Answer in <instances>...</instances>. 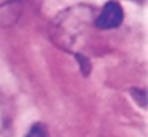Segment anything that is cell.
Instances as JSON below:
<instances>
[{
  "mask_svg": "<svg viewBox=\"0 0 148 137\" xmlns=\"http://www.w3.org/2000/svg\"><path fill=\"white\" fill-rule=\"evenodd\" d=\"M124 19V11H123L121 5L115 0H110L103 5L100 13L94 18V24L100 30H107V29H115Z\"/></svg>",
  "mask_w": 148,
  "mask_h": 137,
  "instance_id": "obj_1",
  "label": "cell"
},
{
  "mask_svg": "<svg viewBox=\"0 0 148 137\" xmlns=\"http://www.w3.org/2000/svg\"><path fill=\"white\" fill-rule=\"evenodd\" d=\"M23 11V0H0V27H10Z\"/></svg>",
  "mask_w": 148,
  "mask_h": 137,
  "instance_id": "obj_2",
  "label": "cell"
},
{
  "mask_svg": "<svg viewBox=\"0 0 148 137\" xmlns=\"http://www.w3.org/2000/svg\"><path fill=\"white\" fill-rule=\"evenodd\" d=\"M26 137H49L48 134V127L43 123H35L30 126L29 132H27Z\"/></svg>",
  "mask_w": 148,
  "mask_h": 137,
  "instance_id": "obj_3",
  "label": "cell"
},
{
  "mask_svg": "<svg viewBox=\"0 0 148 137\" xmlns=\"http://www.w3.org/2000/svg\"><path fill=\"white\" fill-rule=\"evenodd\" d=\"M131 94H132V97H134V101H137L138 105H140L142 108L147 107V91H145V89L132 88L131 89Z\"/></svg>",
  "mask_w": 148,
  "mask_h": 137,
  "instance_id": "obj_4",
  "label": "cell"
},
{
  "mask_svg": "<svg viewBox=\"0 0 148 137\" xmlns=\"http://www.w3.org/2000/svg\"><path fill=\"white\" fill-rule=\"evenodd\" d=\"M77 56V61L80 62V67H81V73L83 75H88L89 73V69H91V65H89V62H88V59L84 56H81V54H75Z\"/></svg>",
  "mask_w": 148,
  "mask_h": 137,
  "instance_id": "obj_5",
  "label": "cell"
},
{
  "mask_svg": "<svg viewBox=\"0 0 148 137\" xmlns=\"http://www.w3.org/2000/svg\"><path fill=\"white\" fill-rule=\"evenodd\" d=\"M137 2H142V0H137Z\"/></svg>",
  "mask_w": 148,
  "mask_h": 137,
  "instance_id": "obj_6",
  "label": "cell"
}]
</instances>
